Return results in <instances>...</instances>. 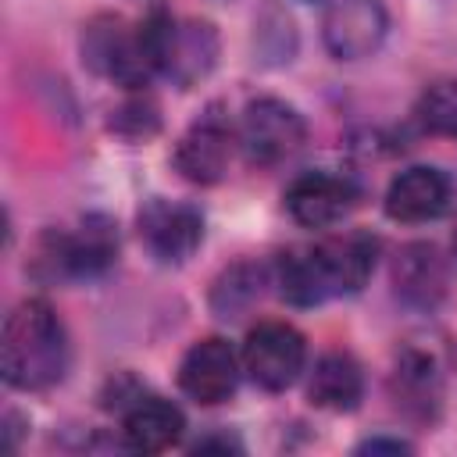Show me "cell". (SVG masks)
<instances>
[{
    "instance_id": "3957f363",
    "label": "cell",
    "mask_w": 457,
    "mask_h": 457,
    "mask_svg": "<svg viewBox=\"0 0 457 457\" xmlns=\"http://www.w3.org/2000/svg\"><path fill=\"white\" fill-rule=\"evenodd\" d=\"M118 257V232L114 221L104 214L82 218L75 232H43L36 243L32 271L43 282H79V278H96L104 275Z\"/></svg>"
},
{
    "instance_id": "9a60e30c",
    "label": "cell",
    "mask_w": 457,
    "mask_h": 457,
    "mask_svg": "<svg viewBox=\"0 0 457 457\" xmlns=\"http://www.w3.org/2000/svg\"><path fill=\"white\" fill-rule=\"evenodd\" d=\"M389 393L411 421H436L443 403V375L436 357L418 346H403L389 375Z\"/></svg>"
},
{
    "instance_id": "4fadbf2b",
    "label": "cell",
    "mask_w": 457,
    "mask_h": 457,
    "mask_svg": "<svg viewBox=\"0 0 457 457\" xmlns=\"http://www.w3.org/2000/svg\"><path fill=\"white\" fill-rule=\"evenodd\" d=\"M228 154H232V132H228L225 118L207 111L175 143L171 161L182 179H189L196 186H214V182H221V175L228 168Z\"/></svg>"
},
{
    "instance_id": "e0dca14e",
    "label": "cell",
    "mask_w": 457,
    "mask_h": 457,
    "mask_svg": "<svg viewBox=\"0 0 457 457\" xmlns=\"http://www.w3.org/2000/svg\"><path fill=\"white\" fill-rule=\"evenodd\" d=\"M307 396L314 407L321 411H353L364 396V375H361V364L343 353V350H332V353H321L314 371H311V382H307Z\"/></svg>"
},
{
    "instance_id": "9c48e42d",
    "label": "cell",
    "mask_w": 457,
    "mask_h": 457,
    "mask_svg": "<svg viewBox=\"0 0 457 457\" xmlns=\"http://www.w3.org/2000/svg\"><path fill=\"white\" fill-rule=\"evenodd\" d=\"M139 239L161 264H182L204 243V214L175 200H146L139 211Z\"/></svg>"
},
{
    "instance_id": "7c38bea8",
    "label": "cell",
    "mask_w": 457,
    "mask_h": 457,
    "mask_svg": "<svg viewBox=\"0 0 457 457\" xmlns=\"http://www.w3.org/2000/svg\"><path fill=\"white\" fill-rule=\"evenodd\" d=\"M453 204V182L443 168L432 164H414L407 171H400L389 189H386V214L393 221H436L439 214H446Z\"/></svg>"
},
{
    "instance_id": "ba28073f",
    "label": "cell",
    "mask_w": 457,
    "mask_h": 457,
    "mask_svg": "<svg viewBox=\"0 0 457 457\" xmlns=\"http://www.w3.org/2000/svg\"><path fill=\"white\" fill-rule=\"evenodd\" d=\"M389 29L382 0H328L321 18V39L336 61L371 57Z\"/></svg>"
},
{
    "instance_id": "8fae6325",
    "label": "cell",
    "mask_w": 457,
    "mask_h": 457,
    "mask_svg": "<svg viewBox=\"0 0 457 457\" xmlns=\"http://www.w3.org/2000/svg\"><path fill=\"white\" fill-rule=\"evenodd\" d=\"M357 196H361V189L353 186V179L332 175V171H307L289 182L286 211L303 228H328L353 211Z\"/></svg>"
},
{
    "instance_id": "7a4b0ae2",
    "label": "cell",
    "mask_w": 457,
    "mask_h": 457,
    "mask_svg": "<svg viewBox=\"0 0 457 457\" xmlns=\"http://www.w3.org/2000/svg\"><path fill=\"white\" fill-rule=\"evenodd\" d=\"M0 371L11 389H50L68 371V332L43 296L21 300L0 332Z\"/></svg>"
},
{
    "instance_id": "7402d4cb",
    "label": "cell",
    "mask_w": 457,
    "mask_h": 457,
    "mask_svg": "<svg viewBox=\"0 0 457 457\" xmlns=\"http://www.w3.org/2000/svg\"><path fill=\"white\" fill-rule=\"evenodd\" d=\"M453 250H457V225H453Z\"/></svg>"
},
{
    "instance_id": "5b68a950",
    "label": "cell",
    "mask_w": 457,
    "mask_h": 457,
    "mask_svg": "<svg viewBox=\"0 0 457 457\" xmlns=\"http://www.w3.org/2000/svg\"><path fill=\"white\" fill-rule=\"evenodd\" d=\"M82 64L118 86H146L157 71L143 43V29H132L118 14H96L82 29Z\"/></svg>"
},
{
    "instance_id": "52a82bcc",
    "label": "cell",
    "mask_w": 457,
    "mask_h": 457,
    "mask_svg": "<svg viewBox=\"0 0 457 457\" xmlns=\"http://www.w3.org/2000/svg\"><path fill=\"white\" fill-rule=\"evenodd\" d=\"M307 364V343L289 321H261L246 332L243 371L268 393L289 389Z\"/></svg>"
},
{
    "instance_id": "44dd1931",
    "label": "cell",
    "mask_w": 457,
    "mask_h": 457,
    "mask_svg": "<svg viewBox=\"0 0 457 457\" xmlns=\"http://www.w3.org/2000/svg\"><path fill=\"white\" fill-rule=\"evenodd\" d=\"M357 450H361V453H378V450H389V453H407L411 446H407L403 439H368V443H361Z\"/></svg>"
},
{
    "instance_id": "ac0fdd59",
    "label": "cell",
    "mask_w": 457,
    "mask_h": 457,
    "mask_svg": "<svg viewBox=\"0 0 457 457\" xmlns=\"http://www.w3.org/2000/svg\"><path fill=\"white\" fill-rule=\"evenodd\" d=\"M261 286H264V268L253 261H239L232 268H225L211 289V307L218 318H239L243 311H250L261 300Z\"/></svg>"
},
{
    "instance_id": "2e32d148",
    "label": "cell",
    "mask_w": 457,
    "mask_h": 457,
    "mask_svg": "<svg viewBox=\"0 0 457 457\" xmlns=\"http://www.w3.org/2000/svg\"><path fill=\"white\" fill-rule=\"evenodd\" d=\"M182 428H186L182 411L164 396H136V403L125 411V421H121L125 446L139 453L168 450L171 443H179Z\"/></svg>"
},
{
    "instance_id": "6da1fadb",
    "label": "cell",
    "mask_w": 457,
    "mask_h": 457,
    "mask_svg": "<svg viewBox=\"0 0 457 457\" xmlns=\"http://www.w3.org/2000/svg\"><path fill=\"white\" fill-rule=\"evenodd\" d=\"M378 257V239L368 232H346L282 253L278 293L296 307H314L328 296L357 293Z\"/></svg>"
},
{
    "instance_id": "8992f818",
    "label": "cell",
    "mask_w": 457,
    "mask_h": 457,
    "mask_svg": "<svg viewBox=\"0 0 457 457\" xmlns=\"http://www.w3.org/2000/svg\"><path fill=\"white\" fill-rule=\"evenodd\" d=\"M303 143H307V121L293 104H286L278 96H257L243 107L239 146L250 164L271 168V164L293 157Z\"/></svg>"
},
{
    "instance_id": "d6986e66",
    "label": "cell",
    "mask_w": 457,
    "mask_h": 457,
    "mask_svg": "<svg viewBox=\"0 0 457 457\" xmlns=\"http://www.w3.org/2000/svg\"><path fill=\"white\" fill-rule=\"evenodd\" d=\"M414 118L425 132L457 139V79H439L418 96Z\"/></svg>"
},
{
    "instance_id": "5bb4252c",
    "label": "cell",
    "mask_w": 457,
    "mask_h": 457,
    "mask_svg": "<svg viewBox=\"0 0 457 457\" xmlns=\"http://www.w3.org/2000/svg\"><path fill=\"white\" fill-rule=\"evenodd\" d=\"M450 289L446 257L432 243H407L393 261V293L414 311H436Z\"/></svg>"
},
{
    "instance_id": "ffe728a7",
    "label": "cell",
    "mask_w": 457,
    "mask_h": 457,
    "mask_svg": "<svg viewBox=\"0 0 457 457\" xmlns=\"http://www.w3.org/2000/svg\"><path fill=\"white\" fill-rule=\"evenodd\" d=\"M111 129L125 139H146L161 129V114H157V104L146 100V96H136V100H125L114 114H111Z\"/></svg>"
},
{
    "instance_id": "30bf717a",
    "label": "cell",
    "mask_w": 457,
    "mask_h": 457,
    "mask_svg": "<svg viewBox=\"0 0 457 457\" xmlns=\"http://www.w3.org/2000/svg\"><path fill=\"white\" fill-rule=\"evenodd\" d=\"M179 386L189 400L204 403V407H214V403H225L236 386H239V357L236 350L218 339V336H207L200 343H193L179 364Z\"/></svg>"
},
{
    "instance_id": "277c9868",
    "label": "cell",
    "mask_w": 457,
    "mask_h": 457,
    "mask_svg": "<svg viewBox=\"0 0 457 457\" xmlns=\"http://www.w3.org/2000/svg\"><path fill=\"white\" fill-rule=\"evenodd\" d=\"M139 29L154 71L168 75L182 89L200 82L218 61V32L211 21H175L171 14L154 11Z\"/></svg>"
}]
</instances>
